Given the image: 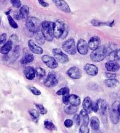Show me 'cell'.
I'll return each instance as SVG.
<instances>
[{"label": "cell", "mask_w": 120, "mask_h": 133, "mask_svg": "<svg viewBox=\"0 0 120 133\" xmlns=\"http://www.w3.org/2000/svg\"><path fill=\"white\" fill-rule=\"evenodd\" d=\"M28 45L29 49L34 54L37 55H41L43 53V48L36 45L35 43L33 40H29L28 42Z\"/></svg>", "instance_id": "15"}, {"label": "cell", "mask_w": 120, "mask_h": 133, "mask_svg": "<svg viewBox=\"0 0 120 133\" xmlns=\"http://www.w3.org/2000/svg\"><path fill=\"white\" fill-rule=\"evenodd\" d=\"M69 103L71 105L78 107L81 103V99L79 96L76 95H71L69 97Z\"/></svg>", "instance_id": "23"}, {"label": "cell", "mask_w": 120, "mask_h": 133, "mask_svg": "<svg viewBox=\"0 0 120 133\" xmlns=\"http://www.w3.org/2000/svg\"><path fill=\"white\" fill-rule=\"evenodd\" d=\"M105 68L109 72H117L120 69L119 64L116 61H109L105 63Z\"/></svg>", "instance_id": "16"}, {"label": "cell", "mask_w": 120, "mask_h": 133, "mask_svg": "<svg viewBox=\"0 0 120 133\" xmlns=\"http://www.w3.org/2000/svg\"><path fill=\"white\" fill-rule=\"evenodd\" d=\"M117 110L118 112V114H119V116L120 117V103H119L118 105V108H117Z\"/></svg>", "instance_id": "47"}, {"label": "cell", "mask_w": 120, "mask_h": 133, "mask_svg": "<svg viewBox=\"0 0 120 133\" xmlns=\"http://www.w3.org/2000/svg\"><path fill=\"white\" fill-rule=\"evenodd\" d=\"M8 20L9 24L10 25V26L12 27V28H14V29L18 28V24L16 23V22L15 21L14 19H13V17L10 15H8Z\"/></svg>", "instance_id": "34"}, {"label": "cell", "mask_w": 120, "mask_h": 133, "mask_svg": "<svg viewBox=\"0 0 120 133\" xmlns=\"http://www.w3.org/2000/svg\"><path fill=\"white\" fill-rule=\"evenodd\" d=\"M34 56L33 55L28 54L25 55L22 57V59H21L20 62L22 65H26L27 63H31L34 61Z\"/></svg>", "instance_id": "26"}, {"label": "cell", "mask_w": 120, "mask_h": 133, "mask_svg": "<svg viewBox=\"0 0 120 133\" xmlns=\"http://www.w3.org/2000/svg\"><path fill=\"white\" fill-rule=\"evenodd\" d=\"M81 116L80 115H79V114H75L74 116L73 117V120L77 125H80V123H81Z\"/></svg>", "instance_id": "39"}, {"label": "cell", "mask_w": 120, "mask_h": 133, "mask_svg": "<svg viewBox=\"0 0 120 133\" xmlns=\"http://www.w3.org/2000/svg\"><path fill=\"white\" fill-rule=\"evenodd\" d=\"M0 24H1V18H0Z\"/></svg>", "instance_id": "48"}, {"label": "cell", "mask_w": 120, "mask_h": 133, "mask_svg": "<svg viewBox=\"0 0 120 133\" xmlns=\"http://www.w3.org/2000/svg\"><path fill=\"white\" fill-rule=\"evenodd\" d=\"M27 88L28 89V90L31 91V92L34 94V95H36V96H39L40 95L41 93V91L38 90V89H37L35 87L33 86H28L27 87Z\"/></svg>", "instance_id": "36"}, {"label": "cell", "mask_w": 120, "mask_h": 133, "mask_svg": "<svg viewBox=\"0 0 120 133\" xmlns=\"http://www.w3.org/2000/svg\"><path fill=\"white\" fill-rule=\"evenodd\" d=\"M65 29V25L61 20H57L54 22V35L56 38H60L63 35Z\"/></svg>", "instance_id": "6"}, {"label": "cell", "mask_w": 120, "mask_h": 133, "mask_svg": "<svg viewBox=\"0 0 120 133\" xmlns=\"http://www.w3.org/2000/svg\"><path fill=\"white\" fill-rule=\"evenodd\" d=\"M7 34L5 33L1 34V35H0V45H3L4 43H5L7 40Z\"/></svg>", "instance_id": "41"}, {"label": "cell", "mask_w": 120, "mask_h": 133, "mask_svg": "<svg viewBox=\"0 0 120 133\" xmlns=\"http://www.w3.org/2000/svg\"><path fill=\"white\" fill-rule=\"evenodd\" d=\"M92 110L93 111L95 112V113H97L98 111V104L97 103V102L94 103H93V105H92Z\"/></svg>", "instance_id": "45"}, {"label": "cell", "mask_w": 120, "mask_h": 133, "mask_svg": "<svg viewBox=\"0 0 120 133\" xmlns=\"http://www.w3.org/2000/svg\"><path fill=\"white\" fill-rule=\"evenodd\" d=\"M44 126L47 130L50 131H54L56 130V127H55V125L51 122V121L45 120L44 121Z\"/></svg>", "instance_id": "32"}, {"label": "cell", "mask_w": 120, "mask_h": 133, "mask_svg": "<svg viewBox=\"0 0 120 133\" xmlns=\"http://www.w3.org/2000/svg\"><path fill=\"white\" fill-rule=\"evenodd\" d=\"M69 97H70V95H69V93L65 94V95H63V102L64 104L68 105L69 104Z\"/></svg>", "instance_id": "42"}, {"label": "cell", "mask_w": 120, "mask_h": 133, "mask_svg": "<svg viewBox=\"0 0 120 133\" xmlns=\"http://www.w3.org/2000/svg\"><path fill=\"white\" fill-rule=\"evenodd\" d=\"M108 54L107 47L105 45L99 46L95 49L93 50L90 55V58L93 62H99L103 61Z\"/></svg>", "instance_id": "1"}, {"label": "cell", "mask_w": 120, "mask_h": 133, "mask_svg": "<svg viewBox=\"0 0 120 133\" xmlns=\"http://www.w3.org/2000/svg\"><path fill=\"white\" fill-rule=\"evenodd\" d=\"M11 3L15 8H20L21 6V2L20 0H10Z\"/></svg>", "instance_id": "40"}, {"label": "cell", "mask_w": 120, "mask_h": 133, "mask_svg": "<svg viewBox=\"0 0 120 133\" xmlns=\"http://www.w3.org/2000/svg\"><path fill=\"white\" fill-rule=\"evenodd\" d=\"M97 103L98 104V113L101 116L105 115L108 108L107 103L104 100L99 99L97 101Z\"/></svg>", "instance_id": "13"}, {"label": "cell", "mask_w": 120, "mask_h": 133, "mask_svg": "<svg viewBox=\"0 0 120 133\" xmlns=\"http://www.w3.org/2000/svg\"><path fill=\"white\" fill-rule=\"evenodd\" d=\"M25 25L28 30L34 34L38 32L41 28V23L40 21L34 17H28Z\"/></svg>", "instance_id": "3"}, {"label": "cell", "mask_w": 120, "mask_h": 133, "mask_svg": "<svg viewBox=\"0 0 120 133\" xmlns=\"http://www.w3.org/2000/svg\"><path fill=\"white\" fill-rule=\"evenodd\" d=\"M41 32L45 39L51 42L54 39V22L44 21L41 24Z\"/></svg>", "instance_id": "2"}, {"label": "cell", "mask_w": 120, "mask_h": 133, "mask_svg": "<svg viewBox=\"0 0 120 133\" xmlns=\"http://www.w3.org/2000/svg\"><path fill=\"white\" fill-rule=\"evenodd\" d=\"M104 82L105 85L110 88H115V87H116L119 84V81L117 79H115V78H114V79H106Z\"/></svg>", "instance_id": "25"}, {"label": "cell", "mask_w": 120, "mask_h": 133, "mask_svg": "<svg viewBox=\"0 0 120 133\" xmlns=\"http://www.w3.org/2000/svg\"><path fill=\"white\" fill-rule=\"evenodd\" d=\"M92 24L94 26H101V25H107V26H109L111 27L112 26V25L114 24V21H112V22H98L96 20H93L91 21Z\"/></svg>", "instance_id": "33"}, {"label": "cell", "mask_w": 120, "mask_h": 133, "mask_svg": "<svg viewBox=\"0 0 120 133\" xmlns=\"http://www.w3.org/2000/svg\"><path fill=\"white\" fill-rule=\"evenodd\" d=\"M90 125L94 131H98L100 129V122L98 118L96 116L92 117L90 120Z\"/></svg>", "instance_id": "20"}, {"label": "cell", "mask_w": 120, "mask_h": 133, "mask_svg": "<svg viewBox=\"0 0 120 133\" xmlns=\"http://www.w3.org/2000/svg\"><path fill=\"white\" fill-rule=\"evenodd\" d=\"M35 75L39 79H42L45 76V70L42 68H37L35 70Z\"/></svg>", "instance_id": "30"}, {"label": "cell", "mask_w": 120, "mask_h": 133, "mask_svg": "<svg viewBox=\"0 0 120 133\" xmlns=\"http://www.w3.org/2000/svg\"><path fill=\"white\" fill-rule=\"evenodd\" d=\"M35 106L37 108L39 113L41 114H45L47 113V110L45 109V107L41 104H35Z\"/></svg>", "instance_id": "37"}, {"label": "cell", "mask_w": 120, "mask_h": 133, "mask_svg": "<svg viewBox=\"0 0 120 133\" xmlns=\"http://www.w3.org/2000/svg\"><path fill=\"white\" fill-rule=\"evenodd\" d=\"M41 59L48 68L52 69L57 68L58 66V62L56 61V59L52 56L48 55H45L43 56Z\"/></svg>", "instance_id": "8"}, {"label": "cell", "mask_w": 120, "mask_h": 133, "mask_svg": "<svg viewBox=\"0 0 120 133\" xmlns=\"http://www.w3.org/2000/svg\"><path fill=\"white\" fill-rule=\"evenodd\" d=\"M52 1L60 10L66 13H70L71 12L70 6L64 0H52Z\"/></svg>", "instance_id": "12"}, {"label": "cell", "mask_w": 120, "mask_h": 133, "mask_svg": "<svg viewBox=\"0 0 120 133\" xmlns=\"http://www.w3.org/2000/svg\"><path fill=\"white\" fill-rule=\"evenodd\" d=\"M84 69L88 75L90 76H95L98 74V69L95 65L93 64L87 63L85 65Z\"/></svg>", "instance_id": "14"}, {"label": "cell", "mask_w": 120, "mask_h": 133, "mask_svg": "<svg viewBox=\"0 0 120 133\" xmlns=\"http://www.w3.org/2000/svg\"><path fill=\"white\" fill-rule=\"evenodd\" d=\"M52 54L54 58L59 63L65 64L69 62L68 56L59 48H54L52 50Z\"/></svg>", "instance_id": "5"}, {"label": "cell", "mask_w": 120, "mask_h": 133, "mask_svg": "<svg viewBox=\"0 0 120 133\" xmlns=\"http://www.w3.org/2000/svg\"><path fill=\"white\" fill-rule=\"evenodd\" d=\"M119 103L118 102H115L113 103L110 111V119L114 124H117L119 121V116L117 110L118 105Z\"/></svg>", "instance_id": "7"}, {"label": "cell", "mask_w": 120, "mask_h": 133, "mask_svg": "<svg viewBox=\"0 0 120 133\" xmlns=\"http://www.w3.org/2000/svg\"><path fill=\"white\" fill-rule=\"evenodd\" d=\"M58 83V81L56 75L53 73H50L47 76L44 82V85L47 88H53L57 85Z\"/></svg>", "instance_id": "9"}, {"label": "cell", "mask_w": 120, "mask_h": 133, "mask_svg": "<svg viewBox=\"0 0 120 133\" xmlns=\"http://www.w3.org/2000/svg\"><path fill=\"white\" fill-rule=\"evenodd\" d=\"M93 101H92L91 98L89 97H85L82 103L83 108H84V110L87 112L88 113H91L92 110V105H93Z\"/></svg>", "instance_id": "18"}, {"label": "cell", "mask_w": 120, "mask_h": 133, "mask_svg": "<svg viewBox=\"0 0 120 133\" xmlns=\"http://www.w3.org/2000/svg\"><path fill=\"white\" fill-rule=\"evenodd\" d=\"M77 49L78 52L81 55H86L88 52V45L87 42L82 39L78 40L77 45Z\"/></svg>", "instance_id": "10"}, {"label": "cell", "mask_w": 120, "mask_h": 133, "mask_svg": "<svg viewBox=\"0 0 120 133\" xmlns=\"http://www.w3.org/2000/svg\"><path fill=\"white\" fill-rule=\"evenodd\" d=\"M67 74L69 77L73 79H79L82 76L81 71L77 67H72L69 69Z\"/></svg>", "instance_id": "11"}, {"label": "cell", "mask_w": 120, "mask_h": 133, "mask_svg": "<svg viewBox=\"0 0 120 133\" xmlns=\"http://www.w3.org/2000/svg\"><path fill=\"white\" fill-rule=\"evenodd\" d=\"M89 132V128L88 125H85L82 124L80 128V132L81 133H88Z\"/></svg>", "instance_id": "38"}, {"label": "cell", "mask_w": 120, "mask_h": 133, "mask_svg": "<svg viewBox=\"0 0 120 133\" xmlns=\"http://www.w3.org/2000/svg\"><path fill=\"white\" fill-rule=\"evenodd\" d=\"M73 124L74 122L73 120H70V119H67V120H66L65 121V122H64V125H65L67 128H70L73 125Z\"/></svg>", "instance_id": "43"}, {"label": "cell", "mask_w": 120, "mask_h": 133, "mask_svg": "<svg viewBox=\"0 0 120 133\" xmlns=\"http://www.w3.org/2000/svg\"><path fill=\"white\" fill-rule=\"evenodd\" d=\"M105 76L107 78V79H114L116 77V74L115 73H105Z\"/></svg>", "instance_id": "44"}, {"label": "cell", "mask_w": 120, "mask_h": 133, "mask_svg": "<svg viewBox=\"0 0 120 133\" xmlns=\"http://www.w3.org/2000/svg\"><path fill=\"white\" fill-rule=\"evenodd\" d=\"M38 1L40 5L44 6V7H47V6H49V4H48L47 3H46V2H45L44 0H38Z\"/></svg>", "instance_id": "46"}, {"label": "cell", "mask_w": 120, "mask_h": 133, "mask_svg": "<svg viewBox=\"0 0 120 133\" xmlns=\"http://www.w3.org/2000/svg\"><path fill=\"white\" fill-rule=\"evenodd\" d=\"M24 75L27 79L33 80L35 76V70L31 66H28L25 69Z\"/></svg>", "instance_id": "21"}, {"label": "cell", "mask_w": 120, "mask_h": 133, "mask_svg": "<svg viewBox=\"0 0 120 133\" xmlns=\"http://www.w3.org/2000/svg\"><path fill=\"white\" fill-rule=\"evenodd\" d=\"M35 40L37 41V42L40 45H43L44 43H45V41L46 39L44 36L42 32L38 31V32L35 33Z\"/></svg>", "instance_id": "28"}, {"label": "cell", "mask_w": 120, "mask_h": 133, "mask_svg": "<svg viewBox=\"0 0 120 133\" xmlns=\"http://www.w3.org/2000/svg\"><path fill=\"white\" fill-rule=\"evenodd\" d=\"M67 93H70V89H69L68 88H67V87L62 88L61 89H60L59 90H58L57 91V95L59 96H61V95L63 96Z\"/></svg>", "instance_id": "35"}, {"label": "cell", "mask_w": 120, "mask_h": 133, "mask_svg": "<svg viewBox=\"0 0 120 133\" xmlns=\"http://www.w3.org/2000/svg\"><path fill=\"white\" fill-rule=\"evenodd\" d=\"M80 115L81 116V118L82 120V124H85V125H88V123H89L88 113L85 111L84 110H82L80 111Z\"/></svg>", "instance_id": "27"}, {"label": "cell", "mask_w": 120, "mask_h": 133, "mask_svg": "<svg viewBox=\"0 0 120 133\" xmlns=\"http://www.w3.org/2000/svg\"><path fill=\"white\" fill-rule=\"evenodd\" d=\"M13 41L9 40L6 43H5L3 46L0 49V52L3 55H7L10 52L13 48Z\"/></svg>", "instance_id": "19"}, {"label": "cell", "mask_w": 120, "mask_h": 133, "mask_svg": "<svg viewBox=\"0 0 120 133\" xmlns=\"http://www.w3.org/2000/svg\"><path fill=\"white\" fill-rule=\"evenodd\" d=\"M63 49L64 51L71 55H74L77 52V47L75 46V41L73 38H70L64 42Z\"/></svg>", "instance_id": "4"}, {"label": "cell", "mask_w": 120, "mask_h": 133, "mask_svg": "<svg viewBox=\"0 0 120 133\" xmlns=\"http://www.w3.org/2000/svg\"><path fill=\"white\" fill-rule=\"evenodd\" d=\"M101 43V40L98 36H94L90 39L88 45V48L90 49L94 50L96 48H97L99 46H100Z\"/></svg>", "instance_id": "17"}, {"label": "cell", "mask_w": 120, "mask_h": 133, "mask_svg": "<svg viewBox=\"0 0 120 133\" xmlns=\"http://www.w3.org/2000/svg\"><path fill=\"white\" fill-rule=\"evenodd\" d=\"M109 61H118L120 60V49H116L111 52L108 55Z\"/></svg>", "instance_id": "22"}, {"label": "cell", "mask_w": 120, "mask_h": 133, "mask_svg": "<svg viewBox=\"0 0 120 133\" xmlns=\"http://www.w3.org/2000/svg\"><path fill=\"white\" fill-rule=\"evenodd\" d=\"M29 114L31 116V118L35 122L37 123L40 118V114L38 111L35 109H31L29 110Z\"/></svg>", "instance_id": "29"}, {"label": "cell", "mask_w": 120, "mask_h": 133, "mask_svg": "<svg viewBox=\"0 0 120 133\" xmlns=\"http://www.w3.org/2000/svg\"><path fill=\"white\" fill-rule=\"evenodd\" d=\"M77 110H78L77 107L74 106V105H68V106H67L65 107V109H64V110H65V113L68 114H70V115L75 113L77 111Z\"/></svg>", "instance_id": "31"}, {"label": "cell", "mask_w": 120, "mask_h": 133, "mask_svg": "<svg viewBox=\"0 0 120 133\" xmlns=\"http://www.w3.org/2000/svg\"><path fill=\"white\" fill-rule=\"evenodd\" d=\"M29 12V8L27 5H23L20 10V16L21 19H27L28 17Z\"/></svg>", "instance_id": "24"}]
</instances>
